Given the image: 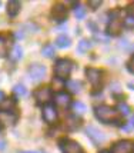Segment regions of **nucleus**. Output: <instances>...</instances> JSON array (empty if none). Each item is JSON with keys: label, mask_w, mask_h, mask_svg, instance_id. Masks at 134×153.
Listing matches in <instances>:
<instances>
[{"label": "nucleus", "mask_w": 134, "mask_h": 153, "mask_svg": "<svg viewBox=\"0 0 134 153\" xmlns=\"http://www.w3.org/2000/svg\"><path fill=\"white\" fill-rule=\"evenodd\" d=\"M96 113V117L103 122V123H111V122H117L119 120V112L117 109H114L111 106H107V105H100V106L96 107L94 110Z\"/></svg>", "instance_id": "obj_1"}, {"label": "nucleus", "mask_w": 134, "mask_h": 153, "mask_svg": "<svg viewBox=\"0 0 134 153\" xmlns=\"http://www.w3.org/2000/svg\"><path fill=\"white\" fill-rule=\"evenodd\" d=\"M71 69H73V63L67 59H60L56 62L54 65V74L57 79H66L67 76H70L71 73Z\"/></svg>", "instance_id": "obj_2"}, {"label": "nucleus", "mask_w": 134, "mask_h": 153, "mask_svg": "<svg viewBox=\"0 0 134 153\" xmlns=\"http://www.w3.org/2000/svg\"><path fill=\"white\" fill-rule=\"evenodd\" d=\"M27 73H29L32 80L40 82L46 76V67L43 66V65H40V63H34V65H32V66L27 69Z\"/></svg>", "instance_id": "obj_3"}, {"label": "nucleus", "mask_w": 134, "mask_h": 153, "mask_svg": "<svg viewBox=\"0 0 134 153\" xmlns=\"http://www.w3.org/2000/svg\"><path fill=\"white\" fill-rule=\"evenodd\" d=\"M121 29H123V19L116 12V13L111 14V19L108 22V33L111 36H119Z\"/></svg>", "instance_id": "obj_4"}, {"label": "nucleus", "mask_w": 134, "mask_h": 153, "mask_svg": "<svg viewBox=\"0 0 134 153\" xmlns=\"http://www.w3.org/2000/svg\"><path fill=\"white\" fill-rule=\"evenodd\" d=\"M86 76H87L88 82L91 83L94 89H99L101 83V72L96 67H87L86 69Z\"/></svg>", "instance_id": "obj_5"}, {"label": "nucleus", "mask_w": 134, "mask_h": 153, "mask_svg": "<svg viewBox=\"0 0 134 153\" xmlns=\"http://www.w3.org/2000/svg\"><path fill=\"white\" fill-rule=\"evenodd\" d=\"M34 97L37 100V103L40 105H47L52 100V90L49 87H40L34 92Z\"/></svg>", "instance_id": "obj_6"}, {"label": "nucleus", "mask_w": 134, "mask_h": 153, "mask_svg": "<svg viewBox=\"0 0 134 153\" xmlns=\"http://www.w3.org/2000/svg\"><path fill=\"white\" fill-rule=\"evenodd\" d=\"M60 147H61V150H63V153H81L83 152L81 146L77 142H74V140H61Z\"/></svg>", "instance_id": "obj_7"}, {"label": "nucleus", "mask_w": 134, "mask_h": 153, "mask_svg": "<svg viewBox=\"0 0 134 153\" xmlns=\"http://www.w3.org/2000/svg\"><path fill=\"white\" fill-rule=\"evenodd\" d=\"M134 145L130 140H121L117 142L113 147V153H133Z\"/></svg>", "instance_id": "obj_8"}, {"label": "nucleus", "mask_w": 134, "mask_h": 153, "mask_svg": "<svg viewBox=\"0 0 134 153\" xmlns=\"http://www.w3.org/2000/svg\"><path fill=\"white\" fill-rule=\"evenodd\" d=\"M43 119L46 120L49 125L56 123V120H57V110H56V107L52 106V105H46L43 107Z\"/></svg>", "instance_id": "obj_9"}, {"label": "nucleus", "mask_w": 134, "mask_h": 153, "mask_svg": "<svg viewBox=\"0 0 134 153\" xmlns=\"http://www.w3.org/2000/svg\"><path fill=\"white\" fill-rule=\"evenodd\" d=\"M86 133L90 139L93 140V143H101V142H104L106 140V136L103 134V132H100L97 127L94 126H88L86 129Z\"/></svg>", "instance_id": "obj_10"}, {"label": "nucleus", "mask_w": 134, "mask_h": 153, "mask_svg": "<svg viewBox=\"0 0 134 153\" xmlns=\"http://www.w3.org/2000/svg\"><path fill=\"white\" fill-rule=\"evenodd\" d=\"M54 103L59 107H61V109H67V107L70 106V103H71V97H70L68 93L60 92V93H57L54 96Z\"/></svg>", "instance_id": "obj_11"}, {"label": "nucleus", "mask_w": 134, "mask_h": 153, "mask_svg": "<svg viewBox=\"0 0 134 153\" xmlns=\"http://www.w3.org/2000/svg\"><path fill=\"white\" fill-rule=\"evenodd\" d=\"M52 14H53V19L61 22V20H64L67 17V9L63 6V4L57 3V4H54L53 9H52Z\"/></svg>", "instance_id": "obj_12"}, {"label": "nucleus", "mask_w": 134, "mask_h": 153, "mask_svg": "<svg viewBox=\"0 0 134 153\" xmlns=\"http://www.w3.org/2000/svg\"><path fill=\"white\" fill-rule=\"evenodd\" d=\"M20 9H21V4L20 1H17V0H12V1L7 3V14L10 17H16L19 14V12H20Z\"/></svg>", "instance_id": "obj_13"}, {"label": "nucleus", "mask_w": 134, "mask_h": 153, "mask_svg": "<svg viewBox=\"0 0 134 153\" xmlns=\"http://www.w3.org/2000/svg\"><path fill=\"white\" fill-rule=\"evenodd\" d=\"M16 105V100L12 99V97H9V99H3L0 102V112H9V110H12Z\"/></svg>", "instance_id": "obj_14"}, {"label": "nucleus", "mask_w": 134, "mask_h": 153, "mask_svg": "<svg viewBox=\"0 0 134 153\" xmlns=\"http://www.w3.org/2000/svg\"><path fill=\"white\" fill-rule=\"evenodd\" d=\"M56 45L60 49H66V47H68L71 45V40H70V37H67L66 34H61V36H59L56 39Z\"/></svg>", "instance_id": "obj_15"}, {"label": "nucleus", "mask_w": 134, "mask_h": 153, "mask_svg": "<svg viewBox=\"0 0 134 153\" xmlns=\"http://www.w3.org/2000/svg\"><path fill=\"white\" fill-rule=\"evenodd\" d=\"M66 86L68 89V92H71V93H80L81 90V83L77 80H68Z\"/></svg>", "instance_id": "obj_16"}, {"label": "nucleus", "mask_w": 134, "mask_h": 153, "mask_svg": "<svg viewBox=\"0 0 134 153\" xmlns=\"http://www.w3.org/2000/svg\"><path fill=\"white\" fill-rule=\"evenodd\" d=\"M91 47V43L88 42V40H80L79 42V45H77V52L80 54H84L86 52H88V49Z\"/></svg>", "instance_id": "obj_17"}, {"label": "nucleus", "mask_w": 134, "mask_h": 153, "mask_svg": "<svg viewBox=\"0 0 134 153\" xmlns=\"http://www.w3.org/2000/svg\"><path fill=\"white\" fill-rule=\"evenodd\" d=\"M21 56H23V49L19 45H16L13 47V50H12V53H10V59L16 62V60H20Z\"/></svg>", "instance_id": "obj_18"}, {"label": "nucleus", "mask_w": 134, "mask_h": 153, "mask_svg": "<svg viewBox=\"0 0 134 153\" xmlns=\"http://www.w3.org/2000/svg\"><path fill=\"white\" fill-rule=\"evenodd\" d=\"M74 16L77 17V20H83L86 16V7L81 4H76L74 7Z\"/></svg>", "instance_id": "obj_19"}, {"label": "nucleus", "mask_w": 134, "mask_h": 153, "mask_svg": "<svg viewBox=\"0 0 134 153\" xmlns=\"http://www.w3.org/2000/svg\"><path fill=\"white\" fill-rule=\"evenodd\" d=\"M41 53H43V56L44 57H47V59H52L54 56V46L53 45H46V46H43V49H41Z\"/></svg>", "instance_id": "obj_20"}, {"label": "nucleus", "mask_w": 134, "mask_h": 153, "mask_svg": "<svg viewBox=\"0 0 134 153\" xmlns=\"http://www.w3.org/2000/svg\"><path fill=\"white\" fill-rule=\"evenodd\" d=\"M66 125L68 129H76V127L80 126V119L79 117H74V116H71V117H68V119L66 120Z\"/></svg>", "instance_id": "obj_21"}, {"label": "nucleus", "mask_w": 134, "mask_h": 153, "mask_svg": "<svg viewBox=\"0 0 134 153\" xmlns=\"http://www.w3.org/2000/svg\"><path fill=\"white\" fill-rule=\"evenodd\" d=\"M7 54V39L4 36H0V57H4Z\"/></svg>", "instance_id": "obj_22"}, {"label": "nucleus", "mask_w": 134, "mask_h": 153, "mask_svg": "<svg viewBox=\"0 0 134 153\" xmlns=\"http://www.w3.org/2000/svg\"><path fill=\"white\" fill-rule=\"evenodd\" d=\"M73 109H74V112H76V113H79V114H83L86 110H87L86 105H84V103H81V102H76V103L73 105Z\"/></svg>", "instance_id": "obj_23"}, {"label": "nucleus", "mask_w": 134, "mask_h": 153, "mask_svg": "<svg viewBox=\"0 0 134 153\" xmlns=\"http://www.w3.org/2000/svg\"><path fill=\"white\" fill-rule=\"evenodd\" d=\"M14 94H16V96H26L27 94V90H26V87L23 86V85H16V86H14Z\"/></svg>", "instance_id": "obj_24"}, {"label": "nucleus", "mask_w": 134, "mask_h": 153, "mask_svg": "<svg viewBox=\"0 0 134 153\" xmlns=\"http://www.w3.org/2000/svg\"><path fill=\"white\" fill-rule=\"evenodd\" d=\"M123 25L124 26H127L128 29H131V27L134 26V17L131 13H128L127 16H126V19H123Z\"/></svg>", "instance_id": "obj_25"}, {"label": "nucleus", "mask_w": 134, "mask_h": 153, "mask_svg": "<svg viewBox=\"0 0 134 153\" xmlns=\"http://www.w3.org/2000/svg\"><path fill=\"white\" fill-rule=\"evenodd\" d=\"M117 112H120L123 116H127V114H130V106H128L127 103H120Z\"/></svg>", "instance_id": "obj_26"}, {"label": "nucleus", "mask_w": 134, "mask_h": 153, "mask_svg": "<svg viewBox=\"0 0 134 153\" xmlns=\"http://www.w3.org/2000/svg\"><path fill=\"white\" fill-rule=\"evenodd\" d=\"M88 6L91 7V9H94V10H96L97 7H100V6H101V1H100V0H99V1H93V0H91V1H88Z\"/></svg>", "instance_id": "obj_27"}, {"label": "nucleus", "mask_w": 134, "mask_h": 153, "mask_svg": "<svg viewBox=\"0 0 134 153\" xmlns=\"http://www.w3.org/2000/svg\"><path fill=\"white\" fill-rule=\"evenodd\" d=\"M133 62H134V57H131L130 59V62L127 63V67H128V70H130V73H134V69H133Z\"/></svg>", "instance_id": "obj_28"}, {"label": "nucleus", "mask_w": 134, "mask_h": 153, "mask_svg": "<svg viewBox=\"0 0 134 153\" xmlns=\"http://www.w3.org/2000/svg\"><path fill=\"white\" fill-rule=\"evenodd\" d=\"M0 149H4V142L3 140H0Z\"/></svg>", "instance_id": "obj_29"}, {"label": "nucleus", "mask_w": 134, "mask_h": 153, "mask_svg": "<svg viewBox=\"0 0 134 153\" xmlns=\"http://www.w3.org/2000/svg\"><path fill=\"white\" fill-rule=\"evenodd\" d=\"M20 153H37V152H33V150H23V152Z\"/></svg>", "instance_id": "obj_30"}, {"label": "nucleus", "mask_w": 134, "mask_h": 153, "mask_svg": "<svg viewBox=\"0 0 134 153\" xmlns=\"http://www.w3.org/2000/svg\"><path fill=\"white\" fill-rule=\"evenodd\" d=\"M3 97H4V94H3V92H0V102L3 100Z\"/></svg>", "instance_id": "obj_31"}, {"label": "nucleus", "mask_w": 134, "mask_h": 153, "mask_svg": "<svg viewBox=\"0 0 134 153\" xmlns=\"http://www.w3.org/2000/svg\"><path fill=\"white\" fill-rule=\"evenodd\" d=\"M100 153H111V152H108V150H103V152H100Z\"/></svg>", "instance_id": "obj_32"}]
</instances>
